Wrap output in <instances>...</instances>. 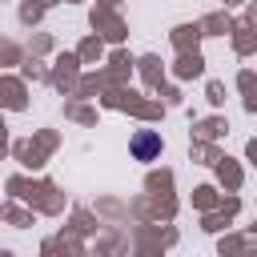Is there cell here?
I'll list each match as a JSON object with an SVG mask.
<instances>
[{
  "label": "cell",
  "instance_id": "cell-1",
  "mask_svg": "<svg viewBox=\"0 0 257 257\" xmlns=\"http://www.w3.org/2000/svg\"><path fill=\"white\" fill-rule=\"evenodd\" d=\"M133 153H137V161H153L161 153V137L157 133H137L133 137Z\"/></svg>",
  "mask_w": 257,
  "mask_h": 257
}]
</instances>
